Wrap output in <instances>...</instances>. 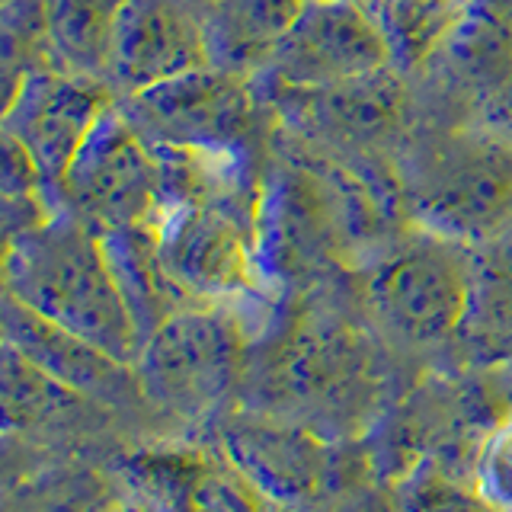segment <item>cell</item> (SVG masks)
Segmentation results:
<instances>
[{
	"instance_id": "cell-1",
	"label": "cell",
	"mask_w": 512,
	"mask_h": 512,
	"mask_svg": "<svg viewBox=\"0 0 512 512\" xmlns=\"http://www.w3.org/2000/svg\"><path fill=\"white\" fill-rule=\"evenodd\" d=\"M4 295L84 336L112 359L138 365L144 333L109 256L106 234L68 208L42 228L7 240Z\"/></svg>"
},
{
	"instance_id": "cell-2",
	"label": "cell",
	"mask_w": 512,
	"mask_h": 512,
	"mask_svg": "<svg viewBox=\"0 0 512 512\" xmlns=\"http://www.w3.org/2000/svg\"><path fill=\"white\" fill-rule=\"evenodd\" d=\"M404 183L432 231L487 244L512 228V144L448 132L407 148Z\"/></svg>"
},
{
	"instance_id": "cell-3",
	"label": "cell",
	"mask_w": 512,
	"mask_h": 512,
	"mask_svg": "<svg viewBox=\"0 0 512 512\" xmlns=\"http://www.w3.org/2000/svg\"><path fill=\"white\" fill-rule=\"evenodd\" d=\"M244 362V333L221 308H176L144 336L138 356L141 397L183 420L212 413Z\"/></svg>"
},
{
	"instance_id": "cell-4",
	"label": "cell",
	"mask_w": 512,
	"mask_h": 512,
	"mask_svg": "<svg viewBox=\"0 0 512 512\" xmlns=\"http://www.w3.org/2000/svg\"><path fill=\"white\" fill-rule=\"evenodd\" d=\"M378 317L416 343H439L477 308V256L464 240L426 234L391 250L368 276Z\"/></svg>"
},
{
	"instance_id": "cell-5",
	"label": "cell",
	"mask_w": 512,
	"mask_h": 512,
	"mask_svg": "<svg viewBox=\"0 0 512 512\" xmlns=\"http://www.w3.org/2000/svg\"><path fill=\"white\" fill-rule=\"evenodd\" d=\"M58 196L68 212L103 234L154 228L164 215L167 199L157 154L119 103L74 157Z\"/></svg>"
},
{
	"instance_id": "cell-6",
	"label": "cell",
	"mask_w": 512,
	"mask_h": 512,
	"mask_svg": "<svg viewBox=\"0 0 512 512\" xmlns=\"http://www.w3.org/2000/svg\"><path fill=\"white\" fill-rule=\"evenodd\" d=\"M256 80L205 64L167 84L119 100L154 148H247L256 132Z\"/></svg>"
},
{
	"instance_id": "cell-7",
	"label": "cell",
	"mask_w": 512,
	"mask_h": 512,
	"mask_svg": "<svg viewBox=\"0 0 512 512\" xmlns=\"http://www.w3.org/2000/svg\"><path fill=\"white\" fill-rule=\"evenodd\" d=\"M391 48L362 0H308L260 77L269 90H330L384 74Z\"/></svg>"
},
{
	"instance_id": "cell-8",
	"label": "cell",
	"mask_w": 512,
	"mask_h": 512,
	"mask_svg": "<svg viewBox=\"0 0 512 512\" xmlns=\"http://www.w3.org/2000/svg\"><path fill=\"white\" fill-rule=\"evenodd\" d=\"M125 471L154 512H285L224 445H151L128 458Z\"/></svg>"
},
{
	"instance_id": "cell-9",
	"label": "cell",
	"mask_w": 512,
	"mask_h": 512,
	"mask_svg": "<svg viewBox=\"0 0 512 512\" xmlns=\"http://www.w3.org/2000/svg\"><path fill=\"white\" fill-rule=\"evenodd\" d=\"M116 103V93L103 77L42 71L23 80V87L4 100V132L32 154L58 196L74 157Z\"/></svg>"
},
{
	"instance_id": "cell-10",
	"label": "cell",
	"mask_w": 512,
	"mask_h": 512,
	"mask_svg": "<svg viewBox=\"0 0 512 512\" xmlns=\"http://www.w3.org/2000/svg\"><path fill=\"white\" fill-rule=\"evenodd\" d=\"M167 276L189 295L228 298L256 285V244L247 212L228 205H170L154 224Z\"/></svg>"
},
{
	"instance_id": "cell-11",
	"label": "cell",
	"mask_w": 512,
	"mask_h": 512,
	"mask_svg": "<svg viewBox=\"0 0 512 512\" xmlns=\"http://www.w3.org/2000/svg\"><path fill=\"white\" fill-rule=\"evenodd\" d=\"M205 16L189 0H128L109 45L106 84L128 100L205 68Z\"/></svg>"
},
{
	"instance_id": "cell-12",
	"label": "cell",
	"mask_w": 512,
	"mask_h": 512,
	"mask_svg": "<svg viewBox=\"0 0 512 512\" xmlns=\"http://www.w3.org/2000/svg\"><path fill=\"white\" fill-rule=\"evenodd\" d=\"M221 445L285 506L314 500L330 484V445L282 416L234 413L221 429Z\"/></svg>"
},
{
	"instance_id": "cell-13",
	"label": "cell",
	"mask_w": 512,
	"mask_h": 512,
	"mask_svg": "<svg viewBox=\"0 0 512 512\" xmlns=\"http://www.w3.org/2000/svg\"><path fill=\"white\" fill-rule=\"evenodd\" d=\"M4 330L10 346L87 400H119L125 394H141L135 365L112 359L100 346L39 317L10 295H4Z\"/></svg>"
},
{
	"instance_id": "cell-14",
	"label": "cell",
	"mask_w": 512,
	"mask_h": 512,
	"mask_svg": "<svg viewBox=\"0 0 512 512\" xmlns=\"http://www.w3.org/2000/svg\"><path fill=\"white\" fill-rule=\"evenodd\" d=\"M279 372L285 375V388L298 397H308L311 404L327 410H333V404L336 410H346L352 404L346 394H365L372 384V356L362 336L352 333L343 320H320L295 333L279 359Z\"/></svg>"
},
{
	"instance_id": "cell-15",
	"label": "cell",
	"mask_w": 512,
	"mask_h": 512,
	"mask_svg": "<svg viewBox=\"0 0 512 512\" xmlns=\"http://www.w3.org/2000/svg\"><path fill=\"white\" fill-rule=\"evenodd\" d=\"M308 0H218L205 16L208 61L237 77L260 80Z\"/></svg>"
},
{
	"instance_id": "cell-16",
	"label": "cell",
	"mask_w": 512,
	"mask_h": 512,
	"mask_svg": "<svg viewBox=\"0 0 512 512\" xmlns=\"http://www.w3.org/2000/svg\"><path fill=\"white\" fill-rule=\"evenodd\" d=\"M279 106L298 109V119L336 141H375L397 122V80L384 71L359 84L330 90H272Z\"/></svg>"
},
{
	"instance_id": "cell-17",
	"label": "cell",
	"mask_w": 512,
	"mask_h": 512,
	"mask_svg": "<svg viewBox=\"0 0 512 512\" xmlns=\"http://www.w3.org/2000/svg\"><path fill=\"white\" fill-rule=\"evenodd\" d=\"M128 0H48L55 52L64 71L103 77L119 13Z\"/></svg>"
},
{
	"instance_id": "cell-18",
	"label": "cell",
	"mask_w": 512,
	"mask_h": 512,
	"mask_svg": "<svg viewBox=\"0 0 512 512\" xmlns=\"http://www.w3.org/2000/svg\"><path fill=\"white\" fill-rule=\"evenodd\" d=\"M468 0H375V16L400 68H420L461 26Z\"/></svg>"
},
{
	"instance_id": "cell-19",
	"label": "cell",
	"mask_w": 512,
	"mask_h": 512,
	"mask_svg": "<svg viewBox=\"0 0 512 512\" xmlns=\"http://www.w3.org/2000/svg\"><path fill=\"white\" fill-rule=\"evenodd\" d=\"M0 74H4L7 100L23 87V80L42 71H64L52 20H48V0H4L0 10Z\"/></svg>"
},
{
	"instance_id": "cell-20",
	"label": "cell",
	"mask_w": 512,
	"mask_h": 512,
	"mask_svg": "<svg viewBox=\"0 0 512 512\" xmlns=\"http://www.w3.org/2000/svg\"><path fill=\"white\" fill-rule=\"evenodd\" d=\"M87 404L84 394L71 391L68 384H61L29 362L16 346L4 343V420L7 429H26L39 426L48 420H58L68 410Z\"/></svg>"
},
{
	"instance_id": "cell-21",
	"label": "cell",
	"mask_w": 512,
	"mask_h": 512,
	"mask_svg": "<svg viewBox=\"0 0 512 512\" xmlns=\"http://www.w3.org/2000/svg\"><path fill=\"white\" fill-rule=\"evenodd\" d=\"M400 506L404 512H503L477 490L474 480L461 484L452 474H442L436 468L416 471L407 480Z\"/></svg>"
},
{
	"instance_id": "cell-22",
	"label": "cell",
	"mask_w": 512,
	"mask_h": 512,
	"mask_svg": "<svg viewBox=\"0 0 512 512\" xmlns=\"http://www.w3.org/2000/svg\"><path fill=\"white\" fill-rule=\"evenodd\" d=\"M474 484L493 506L512 512V423L496 426L477 452Z\"/></svg>"
},
{
	"instance_id": "cell-23",
	"label": "cell",
	"mask_w": 512,
	"mask_h": 512,
	"mask_svg": "<svg viewBox=\"0 0 512 512\" xmlns=\"http://www.w3.org/2000/svg\"><path fill=\"white\" fill-rule=\"evenodd\" d=\"M496 298L500 304L512 301V228L484 244V256H477V298Z\"/></svg>"
},
{
	"instance_id": "cell-24",
	"label": "cell",
	"mask_w": 512,
	"mask_h": 512,
	"mask_svg": "<svg viewBox=\"0 0 512 512\" xmlns=\"http://www.w3.org/2000/svg\"><path fill=\"white\" fill-rule=\"evenodd\" d=\"M100 512H154L148 503H125V500H112L109 506H103Z\"/></svg>"
},
{
	"instance_id": "cell-25",
	"label": "cell",
	"mask_w": 512,
	"mask_h": 512,
	"mask_svg": "<svg viewBox=\"0 0 512 512\" xmlns=\"http://www.w3.org/2000/svg\"><path fill=\"white\" fill-rule=\"evenodd\" d=\"M365 512H404V506H400V500H397V503H388V506H375V509H365Z\"/></svg>"
},
{
	"instance_id": "cell-26",
	"label": "cell",
	"mask_w": 512,
	"mask_h": 512,
	"mask_svg": "<svg viewBox=\"0 0 512 512\" xmlns=\"http://www.w3.org/2000/svg\"><path fill=\"white\" fill-rule=\"evenodd\" d=\"M189 4H192V7H199V10L205 13L208 7H215V4H218V0H189Z\"/></svg>"
}]
</instances>
